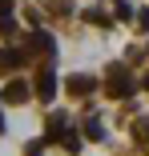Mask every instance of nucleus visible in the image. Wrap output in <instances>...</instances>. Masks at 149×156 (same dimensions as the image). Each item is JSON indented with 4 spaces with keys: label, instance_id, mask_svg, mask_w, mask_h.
<instances>
[{
    "label": "nucleus",
    "instance_id": "nucleus-1",
    "mask_svg": "<svg viewBox=\"0 0 149 156\" xmlns=\"http://www.w3.org/2000/svg\"><path fill=\"white\" fill-rule=\"evenodd\" d=\"M105 88H109V96H113V100H125L129 92H133V80H129V72H125L121 64H113L109 76H105Z\"/></svg>",
    "mask_w": 149,
    "mask_h": 156
},
{
    "label": "nucleus",
    "instance_id": "nucleus-2",
    "mask_svg": "<svg viewBox=\"0 0 149 156\" xmlns=\"http://www.w3.org/2000/svg\"><path fill=\"white\" fill-rule=\"evenodd\" d=\"M36 96H40V100H52V96H56V76H52V68H40V72H36Z\"/></svg>",
    "mask_w": 149,
    "mask_h": 156
},
{
    "label": "nucleus",
    "instance_id": "nucleus-3",
    "mask_svg": "<svg viewBox=\"0 0 149 156\" xmlns=\"http://www.w3.org/2000/svg\"><path fill=\"white\" fill-rule=\"evenodd\" d=\"M0 96H4L8 104H24V100H28V84H24V80H8V88L0 92Z\"/></svg>",
    "mask_w": 149,
    "mask_h": 156
},
{
    "label": "nucleus",
    "instance_id": "nucleus-4",
    "mask_svg": "<svg viewBox=\"0 0 149 156\" xmlns=\"http://www.w3.org/2000/svg\"><path fill=\"white\" fill-rule=\"evenodd\" d=\"M20 64H24V52H20V48H0V72L20 68Z\"/></svg>",
    "mask_w": 149,
    "mask_h": 156
},
{
    "label": "nucleus",
    "instance_id": "nucleus-5",
    "mask_svg": "<svg viewBox=\"0 0 149 156\" xmlns=\"http://www.w3.org/2000/svg\"><path fill=\"white\" fill-rule=\"evenodd\" d=\"M93 88H97L93 76H69V92H77V96H89Z\"/></svg>",
    "mask_w": 149,
    "mask_h": 156
},
{
    "label": "nucleus",
    "instance_id": "nucleus-6",
    "mask_svg": "<svg viewBox=\"0 0 149 156\" xmlns=\"http://www.w3.org/2000/svg\"><path fill=\"white\" fill-rule=\"evenodd\" d=\"M61 144H65V152H77V148H81V136H77V128H65V132H61Z\"/></svg>",
    "mask_w": 149,
    "mask_h": 156
},
{
    "label": "nucleus",
    "instance_id": "nucleus-7",
    "mask_svg": "<svg viewBox=\"0 0 149 156\" xmlns=\"http://www.w3.org/2000/svg\"><path fill=\"white\" fill-rule=\"evenodd\" d=\"M65 128H69V120H65V116H52V120H48V140H61Z\"/></svg>",
    "mask_w": 149,
    "mask_h": 156
},
{
    "label": "nucleus",
    "instance_id": "nucleus-8",
    "mask_svg": "<svg viewBox=\"0 0 149 156\" xmlns=\"http://www.w3.org/2000/svg\"><path fill=\"white\" fill-rule=\"evenodd\" d=\"M133 136H137V140L149 148V120H137V124H133Z\"/></svg>",
    "mask_w": 149,
    "mask_h": 156
},
{
    "label": "nucleus",
    "instance_id": "nucleus-9",
    "mask_svg": "<svg viewBox=\"0 0 149 156\" xmlns=\"http://www.w3.org/2000/svg\"><path fill=\"white\" fill-rule=\"evenodd\" d=\"M85 136H89V140H105V128H101L97 120H89V124H85Z\"/></svg>",
    "mask_w": 149,
    "mask_h": 156
},
{
    "label": "nucleus",
    "instance_id": "nucleus-10",
    "mask_svg": "<svg viewBox=\"0 0 149 156\" xmlns=\"http://www.w3.org/2000/svg\"><path fill=\"white\" fill-rule=\"evenodd\" d=\"M32 44H36V48H44V52H52V36H48V32H36V36H32Z\"/></svg>",
    "mask_w": 149,
    "mask_h": 156
},
{
    "label": "nucleus",
    "instance_id": "nucleus-11",
    "mask_svg": "<svg viewBox=\"0 0 149 156\" xmlns=\"http://www.w3.org/2000/svg\"><path fill=\"white\" fill-rule=\"evenodd\" d=\"M85 20H93V24H109V16H105L101 8H89V12H85Z\"/></svg>",
    "mask_w": 149,
    "mask_h": 156
},
{
    "label": "nucleus",
    "instance_id": "nucleus-12",
    "mask_svg": "<svg viewBox=\"0 0 149 156\" xmlns=\"http://www.w3.org/2000/svg\"><path fill=\"white\" fill-rule=\"evenodd\" d=\"M0 32L12 36V32H16V20H12V16H4V20H0Z\"/></svg>",
    "mask_w": 149,
    "mask_h": 156
},
{
    "label": "nucleus",
    "instance_id": "nucleus-13",
    "mask_svg": "<svg viewBox=\"0 0 149 156\" xmlns=\"http://www.w3.org/2000/svg\"><path fill=\"white\" fill-rule=\"evenodd\" d=\"M40 152H44V140H32V144L24 148V156H40Z\"/></svg>",
    "mask_w": 149,
    "mask_h": 156
},
{
    "label": "nucleus",
    "instance_id": "nucleus-14",
    "mask_svg": "<svg viewBox=\"0 0 149 156\" xmlns=\"http://www.w3.org/2000/svg\"><path fill=\"white\" fill-rule=\"evenodd\" d=\"M137 20H141V28H149V8H141V12H137Z\"/></svg>",
    "mask_w": 149,
    "mask_h": 156
},
{
    "label": "nucleus",
    "instance_id": "nucleus-15",
    "mask_svg": "<svg viewBox=\"0 0 149 156\" xmlns=\"http://www.w3.org/2000/svg\"><path fill=\"white\" fill-rule=\"evenodd\" d=\"M8 8H12V0H0V12H4V16H8Z\"/></svg>",
    "mask_w": 149,
    "mask_h": 156
},
{
    "label": "nucleus",
    "instance_id": "nucleus-16",
    "mask_svg": "<svg viewBox=\"0 0 149 156\" xmlns=\"http://www.w3.org/2000/svg\"><path fill=\"white\" fill-rule=\"evenodd\" d=\"M0 132H4V120H0Z\"/></svg>",
    "mask_w": 149,
    "mask_h": 156
}]
</instances>
